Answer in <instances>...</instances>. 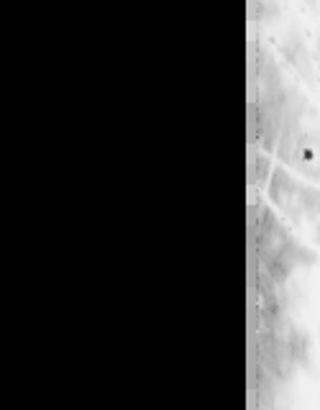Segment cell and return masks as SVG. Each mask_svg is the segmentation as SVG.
<instances>
[{"label":"cell","instance_id":"1","mask_svg":"<svg viewBox=\"0 0 320 410\" xmlns=\"http://www.w3.org/2000/svg\"><path fill=\"white\" fill-rule=\"evenodd\" d=\"M254 169L259 172V177H256V182H259V185H264V180H266V169H269V164H266V159L256 154V159H254Z\"/></svg>","mask_w":320,"mask_h":410}]
</instances>
